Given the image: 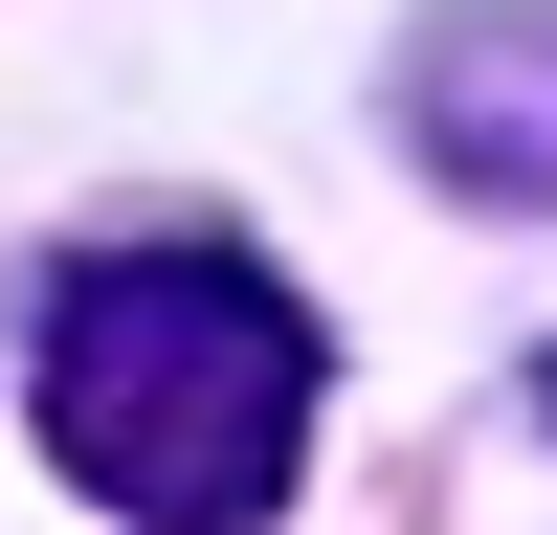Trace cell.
Listing matches in <instances>:
<instances>
[{
  "label": "cell",
  "instance_id": "1",
  "mask_svg": "<svg viewBox=\"0 0 557 535\" xmlns=\"http://www.w3.org/2000/svg\"><path fill=\"white\" fill-rule=\"evenodd\" d=\"M23 401H45V469L89 513H134V535H268L290 469H312V401H335V335L246 246H89L23 312Z\"/></svg>",
  "mask_w": 557,
  "mask_h": 535
}]
</instances>
